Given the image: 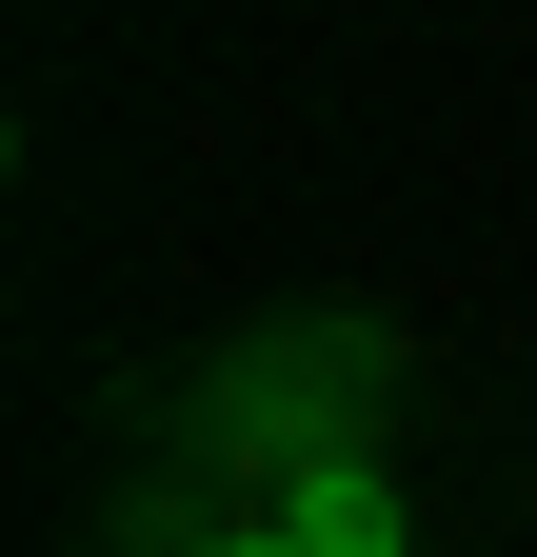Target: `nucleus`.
I'll list each match as a JSON object with an SVG mask.
<instances>
[{
  "mask_svg": "<svg viewBox=\"0 0 537 557\" xmlns=\"http://www.w3.org/2000/svg\"><path fill=\"white\" fill-rule=\"evenodd\" d=\"M279 537H299V557H419V537H398V498H378V458H299Z\"/></svg>",
  "mask_w": 537,
  "mask_h": 557,
  "instance_id": "1",
  "label": "nucleus"
},
{
  "mask_svg": "<svg viewBox=\"0 0 537 557\" xmlns=\"http://www.w3.org/2000/svg\"><path fill=\"white\" fill-rule=\"evenodd\" d=\"M220 557H299V537H220Z\"/></svg>",
  "mask_w": 537,
  "mask_h": 557,
  "instance_id": "2",
  "label": "nucleus"
}]
</instances>
